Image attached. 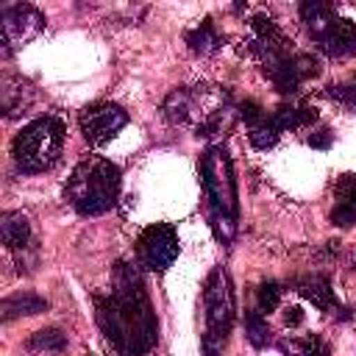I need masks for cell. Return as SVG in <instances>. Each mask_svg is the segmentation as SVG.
Returning a JSON list of instances; mask_svg holds the SVG:
<instances>
[{"mask_svg":"<svg viewBox=\"0 0 356 356\" xmlns=\"http://www.w3.org/2000/svg\"><path fill=\"white\" fill-rule=\"evenodd\" d=\"M273 120H275V125L281 128V131H298V128H306V125H312V122H317V108L314 106H306V103H300V106H278L275 108V114H273Z\"/></svg>","mask_w":356,"mask_h":356,"instance_id":"e0dca14e","label":"cell"},{"mask_svg":"<svg viewBox=\"0 0 356 356\" xmlns=\"http://www.w3.org/2000/svg\"><path fill=\"white\" fill-rule=\"evenodd\" d=\"M81 122V134L83 139L92 145V147H100L106 145L108 139H114L125 125H128V111L117 103H108V100H100V103H92L81 111L78 117Z\"/></svg>","mask_w":356,"mask_h":356,"instance_id":"ba28073f","label":"cell"},{"mask_svg":"<svg viewBox=\"0 0 356 356\" xmlns=\"http://www.w3.org/2000/svg\"><path fill=\"white\" fill-rule=\"evenodd\" d=\"M300 19H303V25H306V31H309V36L314 42L337 19V6L334 3H323V0H306V3H300Z\"/></svg>","mask_w":356,"mask_h":356,"instance_id":"5bb4252c","label":"cell"},{"mask_svg":"<svg viewBox=\"0 0 356 356\" xmlns=\"http://www.w3.org/2000/svg\"><path fill=\"white\" fill-rule=\"evenodd\" d=\"M292 286H295L306 300H312L317 309H323V312H342V306H339V300H337V295H334V289H331V281H328L325 275L314 273V275H306V278L292 281ZM337 317H339V314H337Z\"/></svg>","mask_w":356,"mask_h":356,"instance_id":"4fadbf2b","label":"cell"},{"mask_svg":"<svg viewBox=\"0 0 356 356\" xmlns=\"http://www.w3.org/2000/svg\"><path fill=\"white\" fill-rule=\"evenodd\" d=\"M331 222L339 228H350L356 222V175L345 172L334 184V209Z\"/></svg>","mask_w":356,"mask_h":356,"instance_id":"30bf717a","label":"cell"},{"mask_svg":"<svg viewBox=\"0 0 356 356\" xmlns=\"http://www.w3.org/2000/svg\"><path fill=\"white\" fill-rule=\"evenodd\" d=\"M47 309V300L33 295V292H17L11 298L3 300V317L6 320H14V317H22V314H39Z\"/></svg>","mask_w":356,"mask_h":356,"instance_id":"ac0fdd59","label":"cell"},{"mask_svg":"<svg viewBox=\"0 0 356 356\" xmlns=\"http://www.w3.org/2000/svg\"><path fill=\"white\" fill-rule=\"evenodd\" d=\"M314 44L331 56V58H342V56H350L356 53V22L353 19H345V17H337L325 33L320 39H314Z\"/></svg>","mask_w":356,"mask_h":356,"instance_id":"9c48e42d","label":"cell"},{"mask_svg":"<svg viewBox=\"0 0 356 356\" xmlns=\"http://www.w3.org/2000/svg\"><path fill=\"white\" fill-rule=\"evenodd\" d=\"M256 300H259V312H275L278 309V303H281V284H275V281H264V284H259V289H256Z\"/></svg>","mask_w":356,"mask_h":356,"instance_id":"603a6c76","label":"cell"},{"mask_svg":"<svg viewBox=\"0 0 356 356\" xmlns=\"http://www.w3.org/2000/svg\"><path fill=\"white\" fill-rule=\"evenodd\" d=\"M325 95H328L331 100L342 103L348 111L356 114V75H353L350 81H345V83H331V86H325Z\"/></svg>","mask_w":356,"mask_h":356,"instance_id":"7402d4cb","label":"cell"},{"mask_svg":"<svg viewBox=\"0 0 356 356\" xmlns=\"http://www.w3.org/2000/svg\"><path fill=\"white\" fill-rule=\"evenodd\" d=\"M284 323H286L289 328H298V325L303 323V312H300L298 306H289V309L284 312Z\"/></svg>","mask_w":356,"mask_h":356,"instance_id":"4316f807","label":"cell"},{"mask_svg":"<svg viewBox=\"0 0 356 356\" xmlns=\"http://www.w3.org/2000/svg\"><path fill=\"white\" fill-rule=\"evenodd\" d=\"M306 142H309L312 147H317V150H328V147H331V142H334V134L323 128V131H317V134L306 136Z\"/></svg>","mask_w":356,"mask_h":356,"instance_id":"484cf974","label":"cell"},{"mask_svg":"<svg viewBox=\"0 0 356 356\" xmlns=\"http://www.w3.org/2000/svg\"><path fill=\"white\" fill-rule=\"evenodd\" d=\"M298 345H300V353L303 356H331V348L317 334H312L306 339H298Z\"/></svg>","mask_w":356,"mask_h":356,"instance_id":"d4e9b609","label":"cell"},{"mask_svg":"<svg viewBox=\"0 0 356 356\" xmlns=\"http://www.w3.org/2000/svg\"><path fill=\"white\" fill-rule=\"evenodd\" d=\"M200 100H203V92H197V89H172V92L164 97L161 111H164V117H167L170 122L186 125V122L195 120Z\"/></svg>","mask_w":356,"mask_h":356,"instance_id":"7c38bea8","label":"cell"},{"mask_svg":"<svg viewBox=\"0 0 356 356\" xmlns=\"http://www.w3.org/2000/svg\"><path fill=\"white\" fill-rule=\"evenodd\" d=\"M184 39H186L189 50L197 53V56H211V53H217L222 47V36H220V31L214 28L211 19H203L197 28L186 31Z\"/></svg>","mask_w":356,"mask_h":356,"instance_id":"2e32d148","label":"cell"},{"mask_svg":"<svg viewBox=\"0 0 356 356\" xmlns=\"http://www.w3.org/2000/svg\"><path fill=\"white\" fill-rule=\"evenodd\" d=\"M95 317L120 356H145L156 345V314L139 270L128 261H117L111 289L95 295Z\"/></svg>","mask_w":356,"mask_h":356,"instance_id":"6da1fadb","label":"cell"},{"mask_svg":"<svg viewBox=\"0 0 356 356\" xmlns=\"http://www.w3.org/2000/svg\"><path fill=\"white\" fill-rule=\"evenodd\" d=\"M120 186H122V172L114 161L103 156H86L83 161L75 164L64 186V197L78 214L95 217L108 211L117 203Z\"/></svg>","mask_w":356,"mask_h":356,"instance_id":"3957f363","label":"cell"},{"mask_svg":"<svg viewBox=\"0 0 356 356\" xmlns=\"http://www.w3.org/2000/svg\"><path fill=\"white\" fill-rule=\"evenodd\" d=\"M31 100H33V86L25 78H19V75H6L3 78V83H0V106H3V114L8 120L25 114Z\"/></svg>","mask_w":356,"mask_h":356,"instance_id":"8fae6325","label":"cell"},{"mask_svg":"<svg viewBox=\"0 0 356 356\" xmlns=\"http://www.w3.org/2000/svg\"><path fill=\"white\" fill-rule=\"evenodd\" d=\"M284 131L275 125V120L273 117H264L259 125H253L250 128V134H248V139H250V145L256 147V150H270L275 142H278V136H281Z\"/></svg>","mask_w":356,"mask_h":356,"instance_id":"44dd1931","label":"cell"},{"mask_svg":"<svg viewBox=\"0 0 356 356\" xmlns=\"http://www.w3.org/2000/svg\"><path fill=\"white\" fill-rule=\"evenodd\" d=\"M245 337L253 348H267L273 345V331H270V323L261 312H248L245 314Z\"/></svg>","mask_w":356,"mask_h":356,"instance_id":"ffe728a7","label":"cell"},{"mask_svg":"<svg viewBox=\"0 0 356 356\" xmlns=\"http://www.w3.org/2000/svg\"><path fill=\"white\" fill-rule=\"evenodd\" d=\"M236 108H239V120H245L250 128H253V125H259V122L264 120V108H261V103H259V100H242Z\"/></svg>","mask_w":356,"mask_h":356,"instance_id":"cb8c5ba5","label":"cell"},{"mask_svg":"<svg viewBox=\"0 0 356 356\" xmlns=\"http://www.w3.org/2000/svg\"><path fill=\"white\" fill-rule=\"evenodd\" d=\"M28 348L33 353H47V356H56L67 348V334L58 331V328H42L36 331L31 339H28Z\"/></svg>","mask_w":356,"mask_h":356,"instance_id":"d6986e66","label":"cell"},{"mask_svg":"<svg viewBox=\"0 0 356 356\" xmlns=\"http://www.w3.org/2000/svg\"><path fill=\"white\" fill-rule=\"evenodd\" d=\"M200 184L209 200V222L214 236L228 245L236 236L239 220V200H236V178L228 150L222 145H211L200 156Z\"/></svg>","mask_w":356,"mask_h":356,"instance_id":"7a4b0ae2","label":"cell"},{"mask_svg":"<svg viewBox=\"0 0 356 356\" xmlns=\"http://www.w3.org/2000/svg\"><path fill=\"white\" fill-rule=\"evenodd\" d=\"M181 242L170 222H153L136 236V264L150 273H164L178 259Z\"/></svg>","mask_w":356,"mask_h":356,"instance_id":"8992f818","label":"cell"},{"mask_svg":"<svg viewBox=\"0 0 356 356\" xmlns=\"http://www.w3.org/2000/svg\"><path fill=\"white\" fill-rule=\"evenodd\" d=\"M0 239L11 250H22L31 242V222L22 211H6L0 217Z\"/></svg>","mask_w":356,"mask_h":356,"instance_id":"9a60e30c","label":"cell"},{"mask_svg":"<svg viewBox=\"0 0 356 356\" xmlns=\"http://www.w3.org/2000/svg\"><path fill=\"white\" fill-rule=\"evenodd\" d=\"M64 147V122L53 114L28 122L11 142L14 164L22 172H44L50 170Z\"/></svg>","mask_w":356,"mask_h":356,"instance_id":"277c9868","label":"cell"},{"mask_svg":"<svg viewBox=\"0 0 356 356\" xmlns=\"http://www.w3.org/2000/svg\"><path fill=\"white\" fill-rule=\"evenodd\" d=\"M203 309H206V334L203 356H222L231 325H234V289L222 267H214L203 284Z\"/></svg>","mask_w":356,"mask_h":356,"instance_id":"5b68a950","label":"cell"},{"mask_svg":"<svg viewBox=\"0 0 356 356\" xmlns=\"http://www.w3.org/2000/svg\"><path fill=\"white\" fill-rule=\"evenodd\" d=\"M44 14L36 6L28 3H17L0 11V44H3V56H11L14 47H22L25 42H31L33 36L42 33L44 28Z\"/></svg>","mask_w":356,"mask_h":356,"instance_id":"52a82bcc","label":"cell"}]
</instances>
